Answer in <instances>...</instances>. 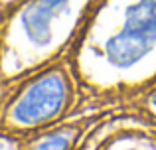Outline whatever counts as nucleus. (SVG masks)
Wrapping results in <instances>:
<instances>
[{
	"label": "nucleus",
	"mask_w": 156,
	"mask_h": 150,
	"mask_svg": "<svg viewBox=\"0 0 156 150\" xmlns=\"http://www.w3.org/2000/svg\"><path fill=\"white\" fill-rule=\"evenodd\" d=\"M156 46V0H136L126 8L121 30L105 44L113 65L129 67Z\"/></svg>",
	"instance_id": "nucleus-1"
},
{
	"label": "nucleus",
	"mask_w": 156,
	"mask_h": 150,
	"mask_svg": "<svg viewBox=\"0 0 156 150\" xmlns=\"http://www.w3.org/2000/svg\"><path fill=\"white\" fill-rule=\"evenodd\" d=\"M63 101L65 83L61 75H44L42 79H38L24 91V95L20 97V101L12 111V117L16 123L24 124V127L46 123L59 113V109L63 107Z\"/></svg>",
	"instance_id": "nucleus-2"
},
{
	"label": "nucleus",
	"mask_w": 156,
	"mask_h": 150,
	"mask_svg": "<svg viewBox=\"0 0 156 150\" xmlns=\"http://www.w3.org/2000/svg\"><path fill=\"white\" fill-rule=\"evenodd\" d=\"M69 0H36L34 4H30L22 14V26L26 30V36L40 46L48 44L53 20L63 12Z\"/></svg>",
	"instance_id": "nucleus-3"
},
{
	"label": "nucleus",
	"mask_w": 156,
	"mask_h": 150,
	"mask_svg": "<svg viewBox=\"0 0 156 150\" xmlns=\"http://www.w3.org/2000/svg\"><path fill=\"white\" fill-rule=\"evenodd\" d=\"M71 142V134L69 132H57L48 138H44L40 144H36L34 150H67Z\"/></svg>",
	"instance_id": "nucleus-4"
},
{
	"label": "nucleus",
	"mask_w": 156,
	"mask_h": 150,
	"mask_svg": "<svg viewBox=\"0 0 156 150\" xmlns=\"http://www.w3.org/2000/svg\"><path fill=\"white\" fill-rule=\"evenodd\" d=\"M154 103H156V97H154Z\"/></svg>",
	"instance_id": "nucleus-5"
},
{
	"label": "nucleus",
	"mask_w": 156,
	"mask_h": 150,
	"mask_svg": "<svg viewBox=\"0 0 156 150\" xmlns=\"http://www.w3.org/2000/svg\"><path fill=\"white\" fill-rule=\"evenodd\" d=\"M0 150H2V148H0Z\"/></svg>",
	"instance_id": "nucleus-6"
}]
</instances>
